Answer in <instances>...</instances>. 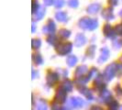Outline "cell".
Instances as JSON below:
<instances>
[{
    "label": "cell",
    "mask_w": 122,
    "mask_h": 110,
    "mask_svg": "<svg viewBox=\"0 0 122 110\" xmlns=\"http://www.w3.org/2000/svg\"><path fill=\"white\" fill-rule=\"evenodd\" d=\"M96 46L95 45H91L88 49H87V50H86V54H87V56H89L90 58H92L93 56H94V54H95V51H96Z\"/></svg>",
    "instance_id": "obj_25"
},
{
    "label": "cell",
    "mask_w": 122,
    "mask_h": 110,
    "mask_svg": "<svg viewBox=\"0 0 122 110\" xmlns=\"http://www.w3.org/2000/svg\"><path fill=\"white\" fill-rule=\"evenodd\" d=\"M40 8H41V6H40L39 2H38L37 0H32V7H31L32 13H33V14H36V13L39 11Z\"/></svg>",
    "instance_id": "obj_23"
},
{
    "label": "cell",
    "mask_w": 122,
    "mask_h": 110,
    "mask_svg": "<svg viewBox=\"0 0 122 110\" xmlns=\"http://www.w3.org/2000/svg\"><path fill=\"white\" fill-rule=\"evenodd\" d=\"M45 8L44 7H41L40 9H39V11L36 13V14H34L35 15V19H38V20H41V18L44 17V15H45Z\"/></svg>",
    "instance_id": "obj_20"
},
{
    "label": "cell",
    "mask_w": 122,
    "mask_h": 110,
    "mask_svg": "<svg viewBox=\"0 0 122 110\" xmlns=\"http://www.w3.org/2000/svg\"><path fill=\"white\" fill-rule=\"evenodd\" d=\"M108 3H109L110 6H117V5L118 0H108Z\"/></svg>",
    "instance_id": "obj_35"
},
{
    "label": "cell",
    "mask_w": 122,
    "mask_h": 110,
    "mask_svg": "<svg viewBox=\"0 0 122 110\" xmlns=\"http://www.w3.org/2000/svg\"><path fill=\"white\" fill-rule=\"evenodd\" d=\"M65 4V0H54V6L57 8H61L64 6Z\"/></svg>",
    "instance_id": "obj_29"
},
{
    "label": "cell",
    "mask_w": 122,
    "mask_h": 110,
    "mask_svg": "<svg viewBox=\"0 0 122 110\" xmlns=\"http://www.w3.org/2000/svg\"><path fill=\"white\" fill-rule=\"evenodd\" d=\"M59 35L63 39H67L71 35V31L66 30V29H61L59 30Z\"/></svg>",
    "instance_id": "obj_21"
},
{
    "label": "cell",
    "mask_w": 122,
    "mask_h": 110,
    "mask_svg": "<svg viewBox=\"0 0 122 110\" xmlns=\"http://www.w3.org/2000/svg\"><path fill=\"white\" fill-rule=\"evenodd\" d=\"M115 32L117 35H122V25H117L116 28L114 29Z\"/></svg>",
    "instance_id": "obj_32"
},
{
    "label": "cell",
    "mask_w": 122,
    "mask_h": 110,
    "mask_svg": "<svg viewBox=\"0 0 122 110\" xmlns=\"http://www.w3.org/2000/svg\"><path fill=\"white\" fill-rule=\"evenodd\" d=\"M43 3L45 6H49L51 5H54V0H43Z\"/></svg>",
    "instance_id": "obj_34"
},
{
    "label": "cell",
    "mask_w": 122,
    "mask_h": 110,
    "mask_svg": "<svg viewBox=\"0 0 122 110\" xmlns=\"http://www.w3.org/2000/svg\"><path fill=\"white\" fill-rule=\"evenodd\" d=\"M109 54H110L109 50L107 49V47L102 48V49H101V54H100L99 58H98V62H99V63H102V62L106 61L108 59Z\"/></svg>",
    "instance_id": "obj_8"
},
{
    "label": "cell",
    "mask_w": 122,
    "mask_h": 110,
    "mask_svg": "<svg viewBox=\"0 0 122 110\" xmlns=\"http://www.w3.org/2000/svg\"><path fill=\"white\" fill-rule=\"evenodd\" d=\"M60 72L61 73V74H62L63 77H66V76H67V74H68L67 71H65V70H60Z\"/></svg>",
    "instance_id": "obj_37"
},
{
    "label": "cell",
    "mask_w": 122,
    "mask_h": 110,
    "mask_svg": "<svg viewBox=\"0 0 122 110\" xmlns=\"http://www.w3.org/2000/svg\"><path fill=\"white\" fill-rule=\"evenodd\" d=\"M47 41H48V43L51 44V45H55L56 42H57V38H56L53 34H51V35L47 38Z\"/></svg>",
    "instance_id": "obj_27"
},
{
    "label": "cell",
    "mask_w": 122,
    "mask_h": 110,
    "mask_svg": "<svg viewBox=\"0 0 122 110\" xmlns=\"http://www.w3.org/2000/svg\"><path fill=\"white\" fill-rule=\"evenodd\" d=\"M119 16H120V17H122V10L119 12Z\"/></svg>",
    "instance_id": "obj_40"
},
{
    "label": "cell",
    "mask_w": 122,
    "mask_h": 110,
    "mask_svg": "<svg viewBox=\"0 0 122 110\" xmlns=\"http://www.w3.org/2000/svg\"><path fill=\"white\" fill-rule=\"evenodd\" d=\"M101 9V6L100 4H97V3H94V4H91L90 6H87L86 8V11L89 14H97V13Z\"/></svg>",
    "instance_id": "obj_12"
},
{
    "label": "cell",
    "mask_w": 122,
    "mask_h": 110,
    "mask_svg": "<svg viewBox=\"0 0 122 110\" xmlns=\"http://www.w3.org/2000/svg\"><path fill=\"white\" fill-rule=\"evenodd\" d=\"M33 61H34V62H35L36 64L41 65V64H42L43 59H42V57H41V55L39 54V53H37V54L33 55Z\"/></svg>",
    "instance_id": "obj_24"
},
{
    "label": "cell",
    "mask_w": 122,
    "mask_h": 110,
    "mask_svg": "<svg viewBox=\"0 0 122 110\" xmlns=\"http://www.w3.org/2000/svg\"><path fill=\"white\" fill-rule=\"evenodd\" d=\"M108 105H109L110 110H117V108H118V103L116 100H112L108 104Z\"/></svg>",
    "instance_id": "obj_28"
},
{
    "label": "cell",
    "mask_w": 122,
    "mask_h": 110,
    "mask_svg": "<svg viewBox=\"0 0 122 110\" xmlns=\"http://www.w3.org/2000/svg\"><path fill=\"white\" fill-rule=\"evenodd\" d=\"M38 76H39V73L36 72L35 70H32V79H35Z\"/></svg>",
    "instance_id": "obj_36"
},
{
    "label": "cell",
    "mask_w": 122,
    "mask_h": 110,
    "mask_svg": "<svg viewBox=\"0 0 122 110\" xmlns=\"http://www.w3.org/2000/svg\"><path fill=\"white\" fill-rule=\"evenodd\" d=\"M68 6L72 8H76L79 6V1L78 0H68L67 2Z\"/></svg>",
    "instance_id": "obj_26"
},
{
    "label": "cell",
    "mask_w": 122,
    "mask_h": 110,
    "mask_svg": "<svg viewBox=\"0 0 122 110\" xmlns=\"http://www.w3.org/2000/svg\"><path fill=\"white\" fill-rule=\"evenodd\" d=\"M102 17L107 19V20H111L114 18V14H113V9L110 8V7H107V8H105L102 11Z\"/></svg>",
    "instance_id": "obj_13"
},
{
    "label": "cell",
    "mask_w": 122,
    "mask_h": 110,
    "mask_svg": "<svg viewBox=\"0 0 122 110\" xmlns=\"http://www.w3.org/2000/svg\"><path fill=\"white\" fill-rule=\"evenodd\" d=\"M58 80H59V74H57L56 73L50 72L47 74V83L49 85H53Z\"/></svg>",
    "instance_id": "obj_10"
},
{
    "label": "cell",
    "mask_w": 122,
    "mask_h": 110,
    "mask_svg": "<svg viewBox=\"0 0 122 110\" xmlns=\"http://www.w3.org/2000/svg\"><path fill=\"white\" fill-rule=\"evenodd\" d=\"M87 72H88V70H87V67H86V65H81V66L76 68L74 75H75V77H77V78H81V77H83L84 74H86Z\"/></svg>",
    "instance_id": "obj_14"
},
{
    "label": "cell",
    "mask_w": 122,
    "mask_h": 110,
    "mask_svg": "<svg viewBox=\"0 0 122 110\" xmlns=\"http://www.w3.org/2000/svg\"><path fill=\"white\" fill-rule=\"evenodd\" d=\"M41 40H40V39H34V40H32V43H31V47H32V49H39V48H41Z\"/></svg>",
    "instance_id": "obj_22"
},
{
    "label": "cell",
    "mask_w": 122,
    "mask_h": 110,
    "mask_svg": "<svg viewBox=\"0 0 122 110\" xmlns=\"http://www.w3.org/2000/svg\"><path fill=\"white\" fill-rule=\"evenodd\" d=\"M51 110H62V109L61 108V106L59 105L58 103L54 102L53 104L51 105Z\"/></svg>",
    "instance_id": "obj_33"
},
{
    "label": "cell",
    "mask_w": 122,
    "mask_h": 110,
    "mask_svg": "<svg viewBox=\"0 0 122 110\" xmlns=\"http://www.w3.org/2000/svg\"><path fill=\"white\" fill-rule=\"evenodd\" d=\"M91 110H103L100 106H98V105H94V106H92Z\"/></svg>",
    "instance_id": "obj_38"
},
{
    "label": "cell",
    "mask_w": 122,
    "mask_h": 110,
    "mask_svg": "<svg viewBox=\"0 0 122 110\" xmlns=\"http://www.w3.org/2000/svg\"><path fill=\"white\" fill-rule=\"evenodd\" d=\"M85 104L84 100L79 97H71L69 100V105L73 108H80Z\"/></svg>",
    "instance_id": "obj_4"
},
{
    "label": "cell",
    "mask_w": 122,
    "mask_h": 110,
    "mask_svg": "<svg viewBox=\"0 0 122 110\" xmlns=\"http://www.w3.org/2000/svg\"><path fill=\"white\" fill-rule=\"evenodd\" d=\"M56 30V25L53 22V20L51 19H49L47 24L45 25L42 28V31L45 33V34H48V33H53Z\"/></svg>",
    "instance_id": "obj_5"
},
{
    "label": "cell",
    "mask_w": 122,
    "mask_h": 110,
    "mask_svg": "<svg viewBox=\"0 0 122 110\" xmlns=\"http://www.w3.org/2000/svg\"><path fill=\"white\" fill-rule=\"evenodd\" d=\"M55 99H56V101H58L60 103H63V102L66 101V92L64 91L61 87L57 90L56 95H55Z\"/></svg>",
    "instance_id": "obj_6"
},
{
    "label": "cell",
    "mask_w": 122,
    "mask_h": 110,
    "mask_svg": "<svg viewBox=\"0 0 122 110\" xmlns=\"http://www.w3.org/2000/svg\"><path fill=\"white\" fill-rule=\"evenodd\" d=\"M62 110H70V109H68V108H62Z\"/></svg>",
    "instance_id": "obj_41"
},
{
    "label": "cell",
    "mask_w": 122,
    "mask_h": 110,
    "mask_svg": "<svg viewBox=\"0 0 122 110\" xmlns=\"http://www.w3.org/2000/svg\"><path fill=\"white\" fill-rule=\"evenodd\" d=\"M78 24H79L80 28L85 30H94L97 28L98 20L96 18H83L79 20Z\"/></svg>",
    "instance_id": "obj_1"
},
{
    "label": "cell",
    "mask_w": 122,
    "mask_h": 110,
    "mask_svg": "<svg viewBox=\"0 0 122 110\" xmlns=\"http://www.w3.org/2000/svg\"><path fill=\"white\" fill-rule=\"evenodd\" d=\"M113 47L116 48V49H119L122 47V40H115L113 42Z\"/></svg>",
    "instance_id": "obj_31"
},
{
    "label": "cell",
    "mask_w": 122,
    "mask_h": 110,
    "mask_svg": "<svg viewBox=\"0 0 122 110\" xmlns=\"http://www.w3.org/2000/svg\"><path fill=\"white\" fill-rule=\"evenodd\" d=\"M103 32H104L105 36L107 38H113L115 36L116 32H115V30L111 27V25L109 24H106L104 26V29H103Z\"/></svg>",
    "instance_id": "obj_9"
},
{
    "label": "cell",
    "mask_w": 122,
    "mask_h": 110,
    "mask_svg": "<svg viewBox=\"0 0 122 110\" xmlns=\"http://www.w3.org/2000/svg\"><path fill=\"white\" fill-rule=\"evenodd\" d=\"M73 49V44L70 42H61L56 45V51L61 56L69 54Z\"/></svg>",
    "instance_id": "obj_2"
},
{
    "label": "cell",
    "mask_w": 122,
    "mask_h": 110,
    "mask_svg": "<svg viewBox=\"0 0 122 110\" xmlns=\"http://www.w3.org/2000/svg\"><path fill=\"white\" fill-rule=\"evenodd\" d=\"M61 88L64 90L65 92H71L73 90V84L71 81L69 80H66L62 83V85H61Z\"/></svg>",
    "instance_id": "obj_16"
},
{
    "label": "cell",
    "mask_w": 122,
    "mask_h": 110,
    "mask_svg": "<svg viewBox=\"0 0 122 110\" xmlns=\"http://www.w3.org/2000/svg\"><path fill=\"white\" fill-rule=\"evenodd\" d=\"M99 98H100V99H102V100H101L102 102L107 103V104H109L110 102L113 100V99L111 98V93L108 92V91H107V90L102 91V93H101V94H100V95H99Z\"/></svg>",
    "instance_id": "obj_11"
},
{
    "label": "cell",
    "mask_w": 122,
    "mask_h": 110,
    "mask_svg": "<svg viewBox=\"0 0 122 110\" xmlns=\"http://www.w3.org/2000/svg\"><path fill=\"white\" fill-rule=\"evenodd\" d=\"M86 43V38L84 34L82 33H78L76 37H75V40H74V45L76 47H81L83 45H85Z\"/></svg>",
    "instance_id": "obj_7"
},
{
    "label": "cell",
    "mask_w": 122,
    "mask_h": 110,
    "mask_svg": "<svg viewBox=\"0 0 122 110\" xmlns=\"http://www.w3.org/2000/svg\"><path fill=\"white\" fill-rule=\"evenodd\" d=\"M55 18L59 21V22H66L67 21L68 16L67 14L63 11H58L55 14Z\"/></svg>",
    "instance_id": "obj_15"
},
{
    "label": "cell",
    "mask_w": 122,
    "mask_h": 110,
    "mask_svg": "<svg viewBox=\"0 0 122 110\" xmlns=\"http://www.w3.org/2000/svg\"><path fill=\"white\" fill-rule=\"evenodd\" d=\"M66 62H67V64L70 67H73L77 62V57L74 56V55H70V56H68Z\"/></svg>",
    "instance_id": "obj_17"
},
{
    "label": "cell",
    "mask_w": 122,
    "mask_h": 110,
    "mask_svg": "<svg viewBox=\"0 0 122 110\" xmlns=\"http://www.w3.org/2000/svg\"><path fill=\"white\" fill-rule=\"evenodd\" d=\"M120 110H122V108H121V109H120Z\"/></svg>",
    "instance_id": "obj_42"
},
{
    "label": "cell",
    "mask_w": 122,
    "mask_h": 110,
    "mask_svg": "<svg viewBox=\"0 0 122 110\" xmlns=\"http://www.w3.org/2000/svg\"><path fill=\"white\" fill-rule=\"evenodd\" d=\"M97 69H95V68H93L91 71L89 72V74L86 76V78L87 80L89 81V80L91 79L92 77H96V75H97Z\"/></svg>",
    "instance_id": "obj_30"
},
{
    "label": "cell",
    "mask_w": 122,
    "mask_h": 110,
    "mask_svg": "<svg viewBox=\"0 0 122 110\" xmlns=\"http://www.w3.org/2000/svg\"><path fill=\"white\" fill-rule=\"evenodd\" d=\"M35 30H36V25L33 22V23H32V33H34Z\"/></svg>",
    "instance_id": "obj_39"
},
{
    "label": "cell",
    "mask_w": 122,
    "mask_h": 110,
    "mask_svg": "<svg viewBox=\"0 0 122 110\" xmlns=\"http://www.w3.org/2000/svg\"><path fill=\"white\" fill-rule=\"evenodd\" d=\"M80 91L81 93L86 96L87 99H89V100H93V95H92V93L90 90H88V89H86V88H82V89H80Z\"/></svg>",
    "instance_id": "obj_18"
},
{
    "label": "cell",
    "mask_w": 122,
    "mask_h": 110,
    "mask_svg": "<svg viewBox=\"0 0 122 110\" xmlns=\"http://www.w3.org/2000/svg\"><path fill=\"white\" fill-rule=\"evenodd\" d=\"M117 72V63H112L108 65L107 67L106 68L104 73V77L107 81H110L112 80V78L115 76L116 73Z\"/></svg>",
    "instance_id": "obj_3"
},
{
    "label": "cell",
    "mask_w": 122,
    "mask_h": 110,
    "mask_svg": "<svg viewBox=\"0 0 122 110\" xmlns=\"http://www.w3.org/2000/svg\"><path fill=\"white\" fill-rule=\"evenodd\" d=\"M37 110H48V105L45 101L40 100L37 103Z\"/></svg>",
    "instance_id": "obj_19"
}]
</instances>
